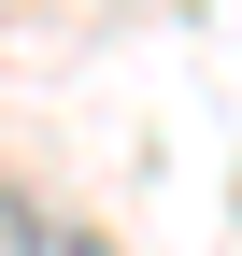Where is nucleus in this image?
I'll use <instances>...</instances> for the list:
<instances>
[{
    "label": "nucleus",
    "instance_id": "1",
    "mask_svg": "<svg viewBox=\"0 0 242 256\" xmlns=\"http://www.w3.org/2000/svg\"><path fill=\"white\" fill-rule=\"evenodd\" d=\"M0 256H100V242H86V228H57L28 185H0Z\"/></svg>",
    "mask_w": 242,
    "mask_h": 256
}]
</instances>
